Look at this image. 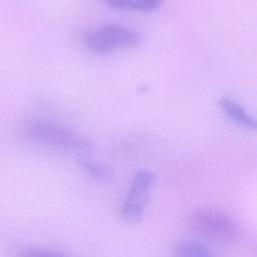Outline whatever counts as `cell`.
Masks as SVG:
<instances>
[{
  "mask_svg": "<svg viewBox=\"0 0 257 257\" xmlns=\"http://www.w3.org/2000/svg\"><path fill=\"white\" fill-rule=\"evenodd\" d=\"M28 131L36 140L68 150L75 155V158L92 155L93 153V147L89 141L80 138L60 124L37 119L28 124Z\"/></svg>",
  "mask_w": 257,
  "mask_h": 257,
  "instance_id": "cell-1",
  "label": "cell"
},
{
  "mask_svg": "<svg viewBox=\"0 0 257 257\" xmlns=\"http://www.w3.org/2000/svg\"><path fill=\"white\" fill-rule=\"evenodd\" d=\"M192 230L212 239L230 241L238 234L237 224L227 214L210 208L194 210L188 216Z\"/></svg>",
  "mask_w": 257,
  "mask_h": 257,
  "instance_id": "cell-2",
  "label": "cell"
},
{
  "mask_svg": "<svg viewBox=\"0 0 257 257\" xmlns=\"http://www.w3.org/2000/svg\"><path fill=\"white\" fill-rule=\"evenodd\" d=\"M153 182L154 175L147 170H140L135 174L120 208V216L124 222L135 223L142 219L150 199Z\"/></svg>",
  "mask_w": 257,
  "mask_h": 257,
  "instance_id": "cell-3",
  "label": "cell"
},
{
  "mask_svg": "<svg viewBox=\"0 0 257 257\" xmlns=\"http://www.w3.org/2000/svg\"><path fill=\"white\" fill-rule=\"evenodd\" d=\"M84 42L95 52L106 53L119 46H133L139 42V35L119 24H105L100 29L84 35Z\"/></svg>",
  "mask_w": 257,
  "mask_h": 257,
  "instance_id": "cell-4",
  "label": "cell"
},
{
  "mask_svg": "<svg viewBox=\"0 0 257 257\" xmlns=\"http://www.w3.org/2000/svg\"><path fill=\"white\" fill-rule=\"evenodd\" d=\"M219 105L224 113L238 124L250 130L256 128L255 119L247 112L243 106H241L235 100L229 97H221L219 99Z\"/></svg>",
  "mask_w": 257,
  "mask_h": 257,
  "instance_id": "cell-5",
  "label": "cell"
},
{
  "mask_svg": "<svg viewBox=\"0 0 257 257\" xmlns=\"http://www.w3.org/2000/svg\"><path fill=\"white\" fill-rule=\"evenodd\" d=\"M76 161L87 174L102 183H110L114 178L112 168L106 164L95 162L92 155L76 158Z\"/></svg>",
  "mask_w": 257,
  "mask_h": 257,
  "instance_id": "cell-6",
  "label": "cell"
},
{
  "mask_svg": "<svg viewBox=\"0 0 257 257\" xmlns=\"http://www.w3.org/2000/svg\"><path fill=\"white\" fill-rule=\"evenodd\" d=\"M111 8H126L138 11H152L161 6L164 0H104Z\"/></svg>",
  "mask_w": 257,
  "mask_h": 257,
  "instance_id": "cell-7",
  "label": "cell"
},
{
  "mask_svg": "<svg viewBox=\"0 0 257 257\" xmlns=\"http://www.w3.org/2000/svg\"><path fill=\"white\" fill-rule=\"evenodd\" d=\"M177 257H213L210 251L203 244L187 240L179 244L177 248Z\"/></svg>",
  "mask_w": 257,
  "mask_h": 257,
  "instance_id": "cell-8",
  "label": "cell"
},
{
  "mask_svg": "<svg viewBox=\"0 0 257 257\" xmlns=\"http://www.w3.org/2000/svg\"><path fill=\"white\" fill-rule=\"evenodd\" d=\"M17 257H67L64 253L49 249H27L18 254Z\"/></svg>",
  "mask_w": 257,
  "mask_h": 257,
  "instance_id": "cell-9",
  "label": "cell"
}]
</instances>
